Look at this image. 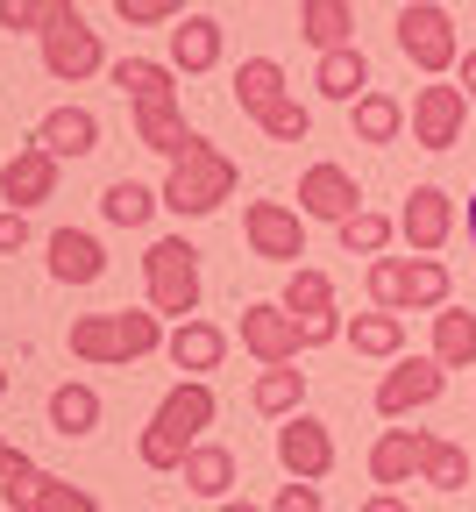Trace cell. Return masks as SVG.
<instances>
[{
  "mask_svg": "<svg viewBox=\"0 0 476 512\" xmlns=\"http://www.w3.org/2000/svg\"><path fill=\"white\" fill-rule=\"evenodd\" d=\"M214 413H221V399H214V384L207 377H178L171 392L157 399V413H150V427H143V441H135V456H143V470H185V456L199 448V434L214 427Z\"/></svg>",
  "mask_w": 476,
  "mask_h": 512,
  "instance_id": "obj_1",
  "label": "cell"
},
{
  "mask_svg": "<svg viewBox=\"0 0 476 512\" xmlns=\"http://www.w3.org/2000/svg\"><path fill=\"white\" fill-rule=\"evenodd\" d=\"M171 335H164V313H150V306H114V313H79L72 320V356L79 363H100V370H114V363H143V356H157Z\"/></svg>",
  "mask_w": 476,
  "mask_h": 512,
  "instance_id": "obj_2",
  "label": "cell"
},
{
  "mask_svg": "<svg viewBox=\"0 0 476 512\" xmlns=\"http://www.w3.org/2000/svg\"><path fill=\"white\" fill-rule=\"evenodd\" d=\"M235 185H242V164L199 136V143L171 164V178H164V207H171L178 221H207V214H221V207L235 200Z\"/></svg>",
  "mask_w": 476,
  "mask_h": 512,
  "instance_id": "obj_3",
  "label": "cell"
},
{
  "mask_svg": "<svg viewBox=\"0 0 476 512\" xmlns=\"http://www.w3.org/2000/svg\"><path fill=\"white\" fill-rule=\"evenodd\" d=\"M143 285H150V313L199 320V249L185 235H157L143 249Z\"/></svg>",
  "mask_w": 476,
  "mask_h": 512,
  "instance_id": "obj_4",
  "label": "cell"
},
{
  "mask_svg": "<svg viewBox=\"0 0 476 512\" xmlns=\"http://www.w3.org/2000/svg\"><path fill=\"white\" fill-rule=\"evenodd\" d=\"M391 36H398L405 64L427 72V79H448L455 64H462V36H455V15L441 8V0H405L398 22H391Z\"/></svg>",
  "mask_w": 476,
  "mask_h": 512,
  "instance_id": "obj_5",
  "label": "cell"
},
{
  "mask_svg": "<svg viewBox=\"0 0 476 512\" xmlns=\"http://www.w3.org/2000/svg\"><path fill=\"white\" fill-rule=\"evenodd\" d=\"M441 392H448V370H441L434 349H427V356H398V363L377 377V413H384V420H405V413L434 406Z\"/></svg>",
  "mask_w": 476,
  "mask_h": 512,
  "instance_id": "obj_6",
  "label": "cell"
},
{
  "mask_svg": "<svg viewBox=\"0 0 476 512\" xmlns=\"http://www.w3.org/2000/svg\"><path fill=\"white\" fill-rule=\"evenodd\" d=\"M242 235H249V256H263V264H299L306 256V214L285 200H249Z\"/></svg>",
  "mask_w": 476,
  "mask_h": 512,
  "instance_id": "obj_7",
  "label": "cell"
},
{
  "mask_svg": "<svg viewBox=\"0 0 476 512\" xmlns=\"http://www.w3.org/2000/svg\"><path fill=\"white\" fill-rule=\"evenodd\" d=\"M299 214H306V221H334V228H342L349 214H363V185H356V171L334 164V157L306 164V171H299Z\"/></svg>",
  "mask_w": 476,
  "mask_h": 512,
  "instance_id": "obj_8",
  "label": "cell"
},
{
  "mask_svg": "<svg viewBox=\"0 0 476 512\" xmlns=\"http://www.w3.org/2000/svg\"><path fill=\"white\" fill-rule=\"evenodd\" d=\"M469 107H476V100H469L462 86H441V79H434V86L413 93V121H405V128H413L420 150H455L462 128H469Z\"/></svg>",
  "mask_w": 476,
  "mask_h": 512,
  "instance_id": "obj_9",
  "label": "cell"
},
{
  "mask_svg": "<svg viewBox=\"0 0 476 512\" xmlns=\"http://www.w3.org/2000/svg\"><path fill=\"white\" fill-rule=\"evenodd\" d=\"M242 349L270 370V363H299V320H292V306L285 299H256V306H242Z\"/></svg>",
  "mask_w": 476,
  "mask_h": 512,
  "instance_id": "obj_10",
  "label": "cell"
},
{
  "mask_svg": "<svg viewBox=\"0 0 476 512\" xmlns=\"http://www.w3.org/2000/svg\"><path fill=\"white\" fill-rule=\"evenodd\" d=\"M43 72H50V79H64V86H79V79L107 72V50H100V29H86V15H72V22H57V29L43 36Z\"/></svg>",
  "mask_w": 476,
  "mask_h": 512,
  "instance_id": "obj_11",
  "label": "cell"
},
{
  "mask_svg": "<svg viewBox=\"0 0 476 512\" xmlns=\"http://www.w3.org/2000/svg\"><path fill=\"white\" fill-rule=\"evenodd\" d=\"M398 235L413 242V256H441L448 235H455V200L441 185H413V192H405V207H398Z\"/></svg>",
  "mask_w": 476,
  "mask_h": 512,
  "instance_id": "obj_12",
  "label": "cell"
},
{
  "mask_svg": "<svg viewBox=\"0 0 476 512\" xmlns=\"http://www.w3.org/2000/svg\"><path fill=\"white\" fill-rule=\"evenodd\" d=\"M278 463H285V477H306V484H320L334 470V434L320 413H292L278 427Z\"/></svg>",
  "mask_w": 476,
  "mask_h": 512,
  "instance_id": "obj_13",
  "label": "cell"
},
{
  "mask_svg": "<svg viewBox=\"0 0 476 512\" xmlns=\"http://www.w3.org/2000/svg\"><path fill=\"white\" fill-rule=\"evenodd\" d=\"M0 200L8 207H43V200H57V157L43 150V143H22L8 164H0Z\"/></svg>",
  "mask_w": 476,
  "mask_h": 512,
  "instance_id": "obj_14",
  "label": "cell"
},
{
  "mask_svg": "<svg viewBox=\"0 0 476 512\" xmlns=\"http://www.w3.org/2000/svg\"><path fill=\"white\" fill-rule=\"evenodd\" d=\"M29 143H43L57 164H64V157H93V150H100V114H93V107H50V114L36 121Z\"/></svg>",
  "mask_w": 476,
  "mask_h": 512,
  "instance_id": "obj_15",
  "label": "cell"
},
{
  "mask_svg": "<svg viewBox=\"0 0 476 512\" xmlns=\"http://www.w3.org/2000/svg\"><path fill=\"white\" fill-rule=\"evenodd\" d=\"M427 441H434V434H420V427H384V434H377V448H370V477H377L384 491L413 484V477H420V463H427Z\"/></svg>",
  "mask_w": 476,
  "mask_h": 512,
  "instance_id": "obj_16",
  "label": "cell"
},
{
  "mask_svg": "<svg viewBox=\"0 0 476 512\" xmlns=\"http://www.w3.org/2000/svg\"><path fill=\"white\" fill-rule=\"evenodd\" d=\"M128 114H135V143L157 150V157H171V164L199 143L192 128H185V107H178V100H135Z\"/></svg>",
  "mask_w": 476,
  "mask_h": 512,
  "instance_id": "obj_17",
  "label": "cell"
},
{
  "mask_svg": "<svg viewBox=\"0 0 476 512\" xmlns=\"http://www.w3.org/2000/svg\"><path fill=\"white\" fill-rule=\"evenodd\" d=\"M50 278L57 285H100L107 278V249L86 228H57L50 235Z\"/></svg>",
  "mask_w": 476,
  "mask_h": 512,
  "instance_id": "obj_18",
  "label": "cell"
},
{
  "mask_svg": "<svg viewBox=\"0 0 476 512\" xmlns=\"http://www.w3.org/2000/svg\"><path fill=\"white\" fill-rule=\"evenodd\" d=\"M221 50H228V36H221L214 15H185L171 29V72H214Z\"/></svg>",
  "mask_w": 476,
  "mask_h": 512,
  "instance_id": "obj_19",
  "label": "cell"
},
{
  "mask_svg": "<svg viewBox=\"0 0 476 512\" xmlns=\"http://www.w3.org/2000/svg\"><path fill=\"white\" fill-rule=\"evenodd\" d=\"M164 356H171L178 370H192V377H207V370H221L228 335L214 328V320H178V328H171V342H164Z\"/></svg>",
  "mask_w": 476,
  "mask_h": 512,
  "instance_id": "obj_20",
  "label": "cell"
},
{
  "mask_svg": "<svg viewBox=\"0 0 476 512\" xmlns=\"http://www.w3.org/2000/svg\"><path fill=\"white\" fill-rule=\"evenodd\" d=\"M299 36L313 50H349L356 43V0H299Z\"/></svg>",
  "mask_w": 476,
  "mask_h": 512,
  "instance_id": "obj_21",
  "label": "cell"
},
{
  "mask_svg": "<svg viewBox=\"0 0 476 512\" xmlns=\"http://www.w3.org/2000/svg\"><path fill=\"white\" fill-rule=\"evenodd\" d=\"M178 477H185V491L214 498V505H221V498H235V448H228V441H199L192 456H185V470H178Z\"/></svg>",
  "mask_w": 476,
  "mask_h": 512,
  "instance_id": "obj_22",
  "label": "cell"
},
{
  "mask_svg": "<svg viewBox=\"0 0 476 512\" xmlns=\"http://www.w3.org/2000/svg\"><path fill=\"white\" fill-rule=\"evenodd\" d=\"M249 406H256V413H270V420L306 413V370H299V363H270V370L249 384Z\"/></svg>",
  "mask_w": 476,
  "mask_h": 512,
  "instance_id": "obj_23",
  "label": "cell"
},
{
  "mask_svg": "<svg viewBox=\"0 0 476 512\" xmlns=\"http://www.w3.org/2000/svg\"><path fill=\"white\" fill-rule=\"evenodd\" d=\"M313 86L327 93V100H342V107H356L363 93H370V57L349 43V50H320V72H313Z\"/></svg>",
  "mask_w": 476,
  "mask_h": 512,
  "instance_id": "obj_24",
  "label": "cell"
},
{
  "mask_svg": "<svg viewBox=\"0 0 476 512\" xmlns=\"http://www.w3.org/2000/svg\"><path fill=\"white\" fill-rule=\"evenodd\" d=\"M235 100H242V114H249V121H263L278 100H292V93H285V64H278V57H242V72H235Z\"/></svg>",
  "mask_w": 476,
  "mask_h": 512,
  "instance_id": "obj_25",
  "label": "cell"
},
{
  "mask_svg": "<svg viewBox=\"0 0 476 512\" xmlns=\"http://www.w3.org/2000/svg\"><path fill=\"white\" fill-rule=\"evenodd\" d=\"M405 121H413V107L405 100H391V93H363L356 107H349V128H356V143H398L405 136Z\"/></svg>",
  "mask_w": 476,
  "mask_h": 512,
  "instance_id": "obj_26",
  "label": "cell"
},
{
  "mask_svg": "<svg viewBox=\"0 0 476 512\" xmlns=\"http://www.w3.org/2000/svg\"><path fill=\"white\" fill-rule=\"evenodd\" d=\"M107 79L128 93V107H135V100H178L171 57H121V64H107Z\"/></svg>",
  "mask_w": 476,
  "mask_h": 512,
  "instance_id": "obj_27",
  "label": "cell"
},
{
  "mask_svg": "<svg viewBox=\"0 0 476 512\" xmlns=\"http://www.w3.org/2000/svg\"><path fill=\"white\" fill-rule=\"evenodd\" d=\"M50 427L64 434V441H86V434H100V392L93 384H57L50 392Z\"/></svg>",
  "mask_w": 476,
  "mask_h": 512,
  "instance_id": "obj_28",
  "label": "cell"
},
{
  "mask_svg": "<svg viewBox=\"0 0 476 512\" xmlns=\"http://www.w3.org/2000/svg\"><path fill=\"white\" fill-rule=\"evenodd\" d=\"M434 356H441V370H469L476 363V313L469 306H441L434 313Z\"/></svg>",
  "mask_w": 476,
  "mask_h": 512,
  "instance_id": "obj_29",
  "label": "cell"
},
{
  "mask_svg": "<svg viewBox=\"0 0 476 512\" xmlns=\"http://www.w3.org/2000/svg\"><path fill=\"white\" fill-rule=\"evenodd\" d=\"M157 207H164V192H150L143 178H114V185L100 192V214H107L114 228H143Z\"/></svg>",
  "mask_w": 476,
  "mask_h": 512,
  "instance_id": "obj_30",
  "label": "cell"
},
{
  "mask_svg": "<svg viewBox=\"0 0 476 512\" xmlns=\"http://www.w3.org/2000/svg\"><path fill=\"white\" fill-rule=\"evenodd\" d=\"M72 15H79L72 0H0V29H15V36H50Z\"/></svg>",
  "mask_w": 476,
  "mask_h": 512,
  "instance_id": "obj_31",
  "label": "cell"
},
{
  "mask_svg": "<svg viewBox=\"0 0 476 512\" xmlns=\"http://www.w3.org/2000/svg\"><path fill=\"white\" fill-rule=\"evenodd\" d=\"M448 292H455V278H448L441 256H413V278H405V313H441Z\"/></svg>",
  "mask_w": 476,
  "mask_h": 512,
  "instance_id": "obj_32",
  "label": "cell"
},
{
  "mask_svg": "<svg viewBox=\"0 0 476 512\" xmlns=\"http://www.w3.org/2000/svg\"><path fill=\"white\" fill-rule=\"evenodd\" d=\"M349 342H356V356H398L405 349V313H356L349 320Z\"/></svg>",
  "mask_w": 476,
  "mask_h": 512,
  "instance_id": "obj_33",
  "label": "cell"
},
{
  "mask_svg": "<svg viewBox=\"0 0 476 512\" xmlns=\"http://www.w3.org/2000/svg\"><path fill=\"white\" fill-rule=\"evenodd\" d=\"M285 306H292V320L334 313V278H327V271H313V264H292V278H285Z\"/></svg>",
  "mask_w": 476,
  "mask_h": 512,
  "instance_id": "obj_34",
  "label": "cell"
},
{
  "mask_svg": "<svg viewBox=\"0 0 476 512\" xmlns=\"http://www.w3.org/2000/svg\"><path fill=\"white\" fill-rule=\"evenodd\" d=\"M391 235H398V221L377 214V207H363V214L342 221V249L349 256H391Z\"/></svg>",
  "mask_w": 476,
  "mask_h": 512,
  "instance_id": "obj_35",
  "label": "cell"
},
{
  "mask_svg": "<svg viewBox=\"0 0 476 512\" xmlns=\"http://www.w3.org/2000/svg\"><path fill=\"white\" fill-rule=\"evenodd\" d=\"M420 484H434V491H462L469 484V448L462 441H427V463H420Z\"/></svg>",
  "mask_w": 476,
  "mask_h": 512,
  "instance_id": "obj_36",
  "label": "cell"
},
{
  "mask_svg": "<svg viewBox=\"0 0 476 512\" xmlns=\"http://www.w3.org/2000/svg\"><path fill=\"white\" fill-rule=\"evenodd\" d=\"M405 278H413V256H370V306L405 313Z\"/></svg>",
  "mask_w": 476,
  "mask_h": 512,
  "instance_id": "obj_37",
  "label": "cell"
},
{
  "mask_svg": "<svg viewBox=\"0 0 476 512\" xmlns=\"http://www.w3.org/2000/svg\"><path fill=\"white\" fill-rule=\"evenodd\" d=\"M43 484H50V470H43L36 456H15V470L0 477V498H8V512H36Z\"/></svg>",
  "mask_w": 476,
  "mask_h": 512,
  "instance_id": "obj_38",
  "label": "cell"
},
{
  "mask_svg": "<svg viewBox=\"0 0 476 512\" xmlns=\"http://www.w3.org/2000/svg\"><path fill=\"white\" fill-rule=\"evenodd\" d=\"M256 128H263L270 143H306V136H313V114H306L299 100H278V107H270Z\"/></svg>",
  "mask_w": 476,
  "mask_h": 512,
  "instance_id": "obj_39",
  "label": "cell"
},
{
  "mask_svg": "<svg viewBox=\"0 0 476 512\" xmlns=\"http://www.w3.org/2000/svg\"><path fill=\"white\" fill-rule=\"evenodd\" d=\"M114 15H121L128 29H171V22L185 15V0H114Z\"/></svg>",
  "mask_w": 476,
  "mask_h": 512,
  "instance_id": "obj_40",
  "label": "cell"
},
{
  "mask_svg": "<svg viewBox=\"0 0 476 512\" xmlns=\"http://www.w3.org/2000/svg\"><path fill=\"white\" fill-rule=\"evenodd\" d=\"M36 512H100V498H93V491H79V484H64V477H50V484H43V498H36Z\"/></svg>",
  "mask_w": 476,
  "mask_h": 512,
  "instance_id": "obj_41",
  "label": "cell"
},
{
  "mask_svg": "<svg viewBox=\"0 0 476 512\" xmlns=\"http://www.w3.org/2000/svg\"><path fill=\"white\" fill-rule=\"evenodd\" d=\"M270 512H327V498H320V484H306V477H292L278 498H270Z\"/></svg>",
  "mask_w": 476,
  "mask_h": 512,
  "instance_id": "obj_42",
  "label": "cell"
},
{
  "mask_svg": "<svg viewBox=\"0 0 476 512\" xmlns=\"http://www.w3.org/2000/svg\"><path fill=\"white\" fill-rule=\"evenodd\" d=\"M15 249H29V214L0 207V256H15Z\"/></svg>",
  "mask_w": 476,
  "mask_h": 512,
  "instance_id": "obj_43",
  "label": "cell"
},
{
  "mask_svg": "<svg viewBox=\"0 0 476 512\" xmlns=\"http://www.w3.org/2000/svg\"><path fill=\"white\" fill-rule=\"evenodd\" d=\"M455 86L476 100V50H462V64H455Z\"/></svg>",
  "mask_w": 476,
  "mask_h": 512,
  "instance_id": "obj_44",
  "label": "cell"
},
{
  "mask_svg": "<svg viewBox=\"0 0 476 512\" xmlns=\"http://www.w3.org/2000/svg\"><path fill=\"white\" fill-rule=\"evenodd\" d=\"M363 512H413V505H405V498H398V491H377V498H370V505H363Z\"/></svg>",
  "mask_w": 476,
  "mask_h": 512,
  "instance_id": "obj_45",
  "label": "cell"
},
{
  "mask_svg": "<svg viewBox=\"0 0 476 512\" xmlns=\"http://www.w3.org/2000/svg\"><path fill=\"white\" fill-rule=\"evenodd\" d=\"M214 512H270V505H256V498H221Z\"/></svg>",
  "mask_w": 476,
  "mask_h": 512,
  "instance_id": "obj_46",
  "label": "cell"
},
{
  "mask_svg": "<svg viewBox=\"0 0 476 512\" xmlns=\"http://www.w3.org/2000/svg\"><path fill=\"white\" fill-rule=\"evenodd\" d=\"M15 456H22V448H15L8 434H0V477H8V470H15Z\"/></svg>",
  "mask_w": 476,
  "mask_h": 512,
  "instance_id": "obj_47",
  "label": "cell"
},
{
  "mask_svg": "<svg viewBox=\"0 0 476 512\" xmlns=\"http://www.w3.org/2000/svg\"><path fill=\"white\" fill-rule=\"evenodd\" d=\"M469 249H476V192H469Z\"/></svg>",
  "mask_w": 476,
  "mask_h": 512,
  "instance_id": "obj_48",
  "label": "cell"
},
{
  "mask_svg": "<svg viewBox=\"0 0 476 512\" xmlns=\"http://www.w3.org/2000/svg\"><path fill=\"white\" fill-rule=\"evenodd\" d=\"M0 399H8V363H0Z\"/></svg>",
  "mask_w": 476,
  "mask_h": 512,
  "instance_id": "obj_49",
  "label": "cell"
}]
</instances>
